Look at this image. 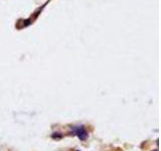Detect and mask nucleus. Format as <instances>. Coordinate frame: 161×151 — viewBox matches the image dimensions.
I'll use <instances>...</instances> for the list:
<instances>
[{"instance_id": "1", "label": "nucleus", "mask_w": 161, "mask_h": 151, "mask_svg": "<svg viewBox=\"0 0 161 151\" xmlns=\"http://www.w3.org/2000/svg\"><path fill=\"white\" fill-rule=\"evenodd\" d=\"M76 134H77L78 137H79L80 140H86L87 137H88V132H87L86 129L83 126L79 127V128L76 130Z\"/></svg>"}, {"instance_id": "2", "label": "nucleus", "mask_w": 161, "mask_h": 151, "mask_svg": "<svg viewBox=\"0 0 161 151\" xmlns=\"http://www.w3.org/2000/svg\"><path fill=\"white\" fill-rule=\"evenodd\" d=\"M154 151H158V150H154Z\"/></svg>"}]
</instances>
